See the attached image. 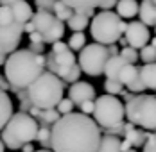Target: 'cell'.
I'll return each instance as SVG.
<instances>
[{
  "label": "cell",
  "mask_w": 156,
  "mask_h": 152,
  "mask_svg": "<svg viewBox=\"0 0 156 152\" xmlns=\"http://www.w3.org/2000/svg\"><path fill=\"white\" fill-rule=\"evenodd\" d=\"M79 75H81V66L76 63V64L72 66V70L66 74V77H65L63 81H65V82H72V84H74V82H77V81H79Z\"/></svg>",
  "instance_id": "cell-33"
},
{
  "label": "cell",
  "mask_w": 156,
  "mask_h": 152,
  "mask_svg": "<svg viewBox=\"0 0 156 152\" xmlns=\"http://www.w3.org/2000/svg\"><path fill=\"white\" fill-rule=\"evenodd\" d=\"M5 61H7V56L0 52V64H5Z\"/></svg>",
  "instance_id": "cell-48"
},
{
  "label": "cell",
  "mask_w": 156,
  "mask_h": 152,
  "mask_svg": "<svg viewBox=\"0 0 156 152\" xmlns=\"http://www.w3.org/2000/svg\"><path fill=\"white\" fill-rule=\"evenodd\" d=\"M117 15L120 16L122 20H127V18H135L140 11V4L136 0H119L117 2V7H115Z\"/></svg>",
  "instance_id": "cell-16"
},
{
  "label": "cell",
  "mask_w": 156,
  "mask_h": 152,
  "mask_svg": "<svg viewBox=\"0 0 156 152\" xmlns=\"http://www.w3.org/2000/svg\"><path fill=\"white\" fill-rule=\"evenodd\" d=\"M120 145H122V141L117 136L106 134V136L101 138V143H99L97 152H120Z\"/></svg>",
  "instance_id": "cell-23"
},
{
  "label": "cell",
  "mask_w": 156,
  "mask_h": 152,
  "mask_svg": "<svg viewBox=\"0 0 156 152\" xmlns=\"http://www.w3.org/2000/svg\"><path fill=\"white\" fill-rule=\"evenodd\" d=\"M124 129H126V123L122 122V123H119V125H115V127H111V129H106V134H109V136H122L124 134Z\"/></svg>",
  "instance_id": "cell-36"
},
{
  "label": "cell",
  "mask_w": 156,
  "mask_h": 152,
  "mask_svg": "<svg viewBox=\"0 0 156 152\" xmlns=\"http://www.w3.org/2000/svg\"><path fill=\"white\" fill-rule=\"evenodd\" d=\"M119 56H120V57H122L127 64H135L136 61L140 59V56H138L136 48H131V47H124V48L119 52Z\"/></svg>",
  "instance_id": "cell-28"
},
{
  "label": "cell",
  "mask_w": 156,
  "mask_h": 152,
  "mask_svg": "<svg viewBox=\"0 0 156 152\" xmlns=\"http://www.w3.org/2000/svg\"><path fill=\"white\" fill-rule=\"evenodd\" d=\"M126 118L129 123L156 133V97L154 95H133L124 104Z\"/></svg>",
  "instance_id": "cell-6"
},
{
  "label": "cell",
  "mask_w": 156,
  "mask_h": 152,
  "mask_svg": "<svg viewBox=\"0 0 156 152\" xmlns=\"http://www.w3.org/2000/svg\"><path fill=\"white\" fill-rule=\"evenodd\" d=\"M45 72V56L34 54L29 48H20L7 56L4 64V77L11 84V90H27Z\"/></svg>",
  "instance_id": "cell-2"
},
{
  "label": "cell",
  "mask_w": 156,
  "mask_h": 152,
  "mask_svg": "<svg viewBox=\"0 0 156 152\" xmlns=\"http://www.w3.org/2000/svg\"><path fill=\"white\" fill-rule=\"evenodd\" d=\"M65 2L68 7L74 9V13L77 11H84V9H95V7H101V4L104 0H61Z\"/></svg>",
  "instance_id": "cell-22"
},
{
  "label": "cell",
  "mask_w": 156,
  "mask_h": 152,
  "mask_svg": "<svg viewBox=\"0 0 156 152\" xmlns=\"http://www.w3.org/2000/svg\"><path fill=\"white\" fill-rule=\"evenodd\" d=\"M151 45L156 48V36H154V38H151Z\"/></svg>",
  "instance_id": "cell-51"
},
{
  "label": "cell",
  "mask_w": 156,
  "mask_h": 152,
  "mask_svg": "<svg viewBox=\"0 0 156 152\" xmlns=\"http://www.w3.org/2000/svg\"><path fill=\"white\" fill-rule=\"evenodd\" d=\"M126 63L120 56H111L108 59V63H106V68H104V75H106V79H109V81H119V75H120V70L124 68Z\"/></svg>",
  "instance_id": "cell-19"
},
{
  "label": "cell",
  "mask_w": 156,
  "mask_h": 152,
  "mask_svg": "<svg viewBox=\"0 0 156 152\" xmlns=\"http://www.w3.org/2000/svg\"><path fill=\"white\" fill-rule=\"evenodd\" d=\"M23 32H27V34H32V32H36V27H34V23H32V22H27V23H23Z\"/></svg>",
  "instance_id": "cell-43"
},
{
  "label": "cell",
  "mask_w": 156,
  "mask_h": 152,
  "mask_svg": "<svg viewBox=\"0 0 156 152\" xmlns=\"http://www.w3.org/2000/svg\"><path fill=\"white\" fill-rule=\"evenodd\" d=\"M117 2H119V0H104V2L101 4V9H102V11H109V9H113V7H117Z\"/></svg>",
  "instance_id": "cell-40"
},
{
  "label": "cell",
  "mask_w": 156,
  "mask_h": 152,
  "mask_svg": "<svg viewBox=\"0 0 156 152\" xmlns=\"http://www.w3.org/2000/svg\"><path fill=\"white\" fill-rule=\"evenodd\" d=\"M66 25H68V29L74 30V32H83V30L90 25V20H88L86 16L79 15V13H74L72 18L66 22Z\"/></svg>",
  "instance_id": "cell-24"
},
{
  "label": "cell",
  "mask_w": 156,
  "mask_h": 152,
  "mask_svg": "<svg viewBox=\"0 0 156 152\" xmlns=\"http://www.w3.org/2000/svg\"><path fill=\"white\" fill-rule=\"evenodd\" d=\"M140 59L144 61V64H151V63H156V48L153 45H145L138 52Z\"/></svg>",
  "instance_id": "cell-27"
},
{
  "label": "cell",
  "mask_w": 156,
  "mask_h": 152,
  "mask_svg": "<svg viewBox=\"0 0 156 152\" xmlns=\"http://www.w3.org/2000/svg\"><path fill=\"white\" fill-rule=\"evenodd\" d=\"M136 79H140V68L135 66V64H126L124 68L120 70V75H119V82L122 86H131Z\"/></svg>",
  "instance_id": "cell-20"
},
{
  "label": "cell",
  "mask_w": 156,
  "mask_h": 152,
  "mask_svg": "<svg viewBox=\"0 0 156 152\" xmlns=\"http://www.w3.org/2000/svg\"><path fill=\"white\" fill-rule=\"evenodd\" d=\"M140 79L147 90H156V63L144 64L140 68Z\"/></svg>",
  "instance_id": "cell-21"
},
{
  "label": "cell",
  "mask_w": 156,
  "mask_h": 152,
  "mask_svg": "<svg viewBox=\"0 0 156 152\" xmlns=\"http://www.w3.org/2000/svg\"><path fill=\"white\" fill-rule=\"evenodd\" d=\"M154 97H156V95H154Z\"/></svg>",
  "instance_id": "cell-56"
},
{
  "label": "cell",
  "mask_w": 156,
  "mask_h": 152,
  "mask_svg": "<svg viewBox=\"0 0 156 152\" xmlns=\"http://www.w3.org/2000/svg\"><path fill=\"white\" fill-rule=\"evenodd\" d=\"M101 127L83 113H70L50 129L52 152H97L101 143Z\"/></svg>",
  "instance_id": "cell-1"
},
{
  "label": "cell",
  "mask_w": 156,
  "mask_h": 152,
  "mask_svg": "<svg viewBox=\"0 0 156 152\" xmlns=\"http://www.w3.org/2000/svg\"><path fill=\"white\" fill-rule=\"evenodd\" d=\"M13 116V100L7 95V91L0 90V133L5 127V123Z\"/></svg>",
  "instance_id": "cell-15"
},
{
  "label": "cell",
  "mask_w": 156,
  "mask_h": 152,
  "mask_svg": "<svg viewBox=\"0 0 156 152\" xmlns=\"http://www.w3.org/2000/svg\"><path fill=\"white\" fill-rule=\"evenodd\" d=\"M58 113L61 115V116H65V115H70L72 113V109H74V102L70 100V98H63L61 102L58 104Z\"/></svg>",
  "instance_id": "cell-32"
},
{
  "label": "cell",
  "mask_w": 156,
  "mask_h": 152,
  "mask_svg": "<svg viewBox=\"0 0 156 152\" xmlns=\"http://www.w3.org/2000/svg\"><path fill=\"white\" fill-rule=\"evenodd\" d=\"M5 150V145H4V143H2V140H0V152H4Z\"/></svg>",
  "instance_id": "cell-50"
},
{
  "label": "cell",
  "mask_w": 156,
  "mask_h": 152,
  "mask_svg": "<svg viewBox=\"0 0 156 152\" xmlns=\"http://www.w3.org/2000/svg\"><path fill=\"white\" fill-rule=\"evenodd\" d=\"M29 50L34 52V54H43L45 52V43H31L29 45Z\"/></svg>",
  "instance_id": "cell-39"
},
{
  "label": "cell",
  "mask_w": 156,
  "mask_h": 152,
  "mask_svg": "<svg viewBox=\"0 0 156 152\" xmlns=\"http://www.w3.org/2000/svg\"><path fill=\"white\" fill-rule=\"evenodd\" d=\"M68 98L74 102V106H81L83 102H88V100L95 98V88L90 82L77 81L68 88Z\"/></svg>",
  "instance_id": "cell-11"
},
{
  "label": "cell",
  "mask_w": 156,
  "mask_h": 152,
  "mask_svg": "<svg viewBox=\"0 0 156 152\" xmlns=\"http://www.w3.org/2000/svg\"><path fill=\"white\" fill-rule=\"evenodd\" d=\"M11 9L15 15V22H18V23H27L32 20L34 13H32V7L29 5L27 0H18L15 5H11Z\"/></svg>",
  "instance_id": "cell-17"
},
{
  "label": "cell",
  "mask_w": 156,
  "mask_h": 152,
  "mask_svg": "<svg viewBox=\"0 0 156 152\" xmlns=\"http://www.w3.org/2000/svg\"><path fill=\"white\" fill-rule=\"evenodd\" d=\"M127 152H136V150H135V149H131V150H127Z\"/></svg>",
  "instance_id": "cell-53"
},
{
  "label": "cell",
  "mask_w": 156,
  "mask_h": 152,
  "mask_svg": "<svg viewBox=\"0 0 156 152\" xmlns=\"http://www.w3.org/2000/svg\"><path fill=\"white\" fill-rule=\"evenodd\" d=\"M0 90L2 91H7V90H11V84L7 82V79L4 75H0Z\"/></svg>",
  "instance_id": "cell-42"
},
{
  "label": "cell",
  "mask_w": 156,
  "mask_h": 152,
  "mask_svg": "<svg viewBox=\"0 0 156 152\" xmlns=\"http://www.w3.org/2000/svg\"><path fill=\"white\" fill-rule=\"evenodd\" d=\"M133 147H131V143L127 141V140H124L122 141V145H120V152H127V150H131Z\"/></svg>",
  "instance_id": "cell-44"
},
{
  "label": "cell",
  "mask_w": 156,
  "mask_h": 152,
  "mask_svg": "<svg viewBox=\"0 0 156 152\" xmlns=\"http://www.w3.org/2000/svg\"><path fill=\"white\" fill-rule=\"evenodd\" d=\"M22 152H34V147H32L31 143H27V145L22 147Z\"/></svg>",
  "instance_id": "cell-47"
},
{
  "label": "cell",
  "mask_w": 156,
  "mask_h": 152,
  "mask_svg": "<svg viewBox=\"0 0 156 152\" xmlns=\"http://www.w3.org/2000/svg\"><path fill=\"white\" fill-rule=\"evenodd\" d=\"M119 43H120L122 48H124V47H127V40H126V38H120V40H119Z\"/></svg>",
  "instance_id": "cell-49"
},
{
  "label": "cell",
  "mask_w": 156,
  "mask_h": 152,
  "mask_svg": "<svg viewBox=\"0 0 156 152\" xmlns=\"http://www.w3.org/2000/svg\"><path fill=\"white\" fill-rule=\"evenodd\" d=\"M18 0H0V5H5V7H11V5H15Z\"/></svg>",
  "instance_id": "cell-45"
},
{
  "label": "cell",
  "mask_w": 156,
  "mask_h": 152,
  "mask_svg": "<svg viewBox=\"0 0 156 152\" xmlns=\"http://www.w3.org/2000/svg\"><path fill=\"white\" fill-rule=\"evenodd\" d=\"M13 23H15L13 9L11 7H5V5H0V25L5 27V25H13Z\"/></svg>",
  "instance_id": "cell-29"
},
{
  "label": "cell",
  "mask_w": 156,
  "mask_h": 152,
  "mask_svg": "<svg viewBox=\"0 0 156 152\" xmlns=\"http://www.w3.org/2000/svg\"><path fill=\"white\" fill-rule=\"evenodd\" d=\"M70 48H68V43H65V41H56L54 45H52V54H65V52H68Z\"/></svg>",
  "instance_id": "cell-37"
},
{
  "label": "cell",
  "mask_w": 156,
  "mask_h": 152,
  "mask_svg": "<svg viewBox=\"0 0 156 152\" xmlns=\"http://www.w3.org/2000/svg\"><path fill=\"white\" fill-rule=\"evenodd\" d=\"M154 36H156V27H154Z\"/></svg>",
  "instance_id": "cell-54"
},
{
  "label": "cell",
  "mask_w": 156,
  "mask_h": 152,
  "mask_svg": "<svg viewBox=\"0 0 156 152\" xmlns=\"http://www.w3.org/2000/svg\"><path fill=\"white\" fill-rule=\"evenodd\" d=\"M38 131L40 123L36 118H32L29 113L18 111L13 113L11 120L2 129V143L11 150H20L23 145L32 143L38 138Z\"/></svg>",
  "instance_id": "cell-4"
},
{
  "label": "cell",
  "mask_w": 156,
  "mask_h": 152,
  "mask_svg": "<svg viewBox=\"0 0 156 152\" xmlns=\"http://www.w3.org/2000/svg\"><path fill=\"white\" fill-rule=\"evenodd\" d=\"M147 136L144 131H138L133 123H126L124 129V140H127L131 143V147H144L145 141H147Z\"/></svg>",
  "instance_id": "cell-18"
},
{
  "label": "cell",
  "mask_w": 156,
  "mask_h": 152,
  "mask_svg": "<svg viewBox=\"0 0 156 152\" xmlns=\"http://www.w3.org/2000/svg\"><path fill=\"white\" fill-rule=\"evenodd\" d=\"M126 116V109L122 100H119L113 95H101L95 100V109H94V120L97 125L111 129L119 123H122Z\"/></svg>",
  "instance_id": "cell-7"
},
{
  "label": "cell",
  "mask_w": 156,
  "mask_h": 152,
  "mask_svg": "<svg viewBox=\"0 0 156 152\" xmlns=\"http://www.w3.org/2000/svg\"><path fill=\"white\" fill-rule=\"evenodd\" d=\"M63 93H65V82L50 72H43L27 88V97L31 106L41 111L56 109L58 104L63 100Z\"/></svg>",
  "instance_id": "cell-3"
},
{
  "label": "cell",
  "mask_w": 156,
  "mask_h": 152,
  "mask_svg": "<svg viewBox=\"0 0 156 152\" xmlns=\"http://www.w3.org/2000/svg\"><path fill=\"white\" fill-rule=\"evenodd\" d=\"M84 47H86V36H84V32H74L70 36V40H68V48L76 50V52H81Z\"/></svg>",
  "instance_id": "cell-26"
},
{
  "label": "cell",
  "mask_w": 156,
  "mask_h": 152,
  "mask_svg": "<svg viewBox=\"0 0 156 152\" xmlns=\"http://www.w3.org/2000/svg\"><path fill=\"white\" fill-rule=\"evenodd\" d=\"M124 38L127 40V47L142 50L145 45H149L151 32H149V27H145L142 22H129L126 27Z\"/></svg>",
  "instance_id": "cell-10"
},
{
  "label": "cell",
  "mask_w": 156,
  "mask_h": 152,
  "mask_svg": "<svg viewBox=\"0 0 156 152\" xmlns=\"http://www.w3.org/2000/svg\"><path fill=\"white\" fill-rule=\"evenodd\" d=\"M108 50H109V56H119V52H120V50H119L115 45H109Z\"/></svg>",
  "instance_id": "cell-46"
},
{
  "label": "cell",
  "mask_w": 156,
  "mask_h": 152,
  "mask_svg": "<svg viewBox=\"0 0 156 152\" xmlns=\"http://www.w3.org/2000/svg\"><path fill=\"white\" fill-rule=\"evenodd\" d=\"M29 40H31V43H45L43 41V36L36 30V32H32V34H29Z\"/></svg>",
  "instance_id": "cell-41"
},
{
  "label": "cell",
  "mask_w": 156,
  "mask_h": 152,
  "mask_svg": "<svg viewBox=\"0 0 156 152\" xmlns=\"http://www.w3.org/2000/svg\"><path fill=\"white\" fill-rule=\"evenodd\" d=\"M52 13H54V16H56L59 22H68V20L72 18V15H74V9H72V7H68L65 2L58 0V4L54 5Z\"/></svg>",
  "instance_id": "cell-25"
},
{
  "label": "cell",
  "mask_w": 156,
  "mask_h": 152,
  "mask_svg": "<svg viewBox=\"0 0 156 152\" xmlns=\"http://www.w3.org/2000/svg\"><path fill=\"white\" fill-rule=\"evenodd\" d=\"M153 2H154V4H156V0H153Z\"/></svg>",
  "instance_id": "cell-55"
},
{
  "label": "cell",
  "mask_w": 156,
  "mask_h": 152,
  "mask_svg": "<svg viewBox=\"0 0 156 152\" xmlns=\"http://www.w3.org/2000/svg\"><path fill=\"white\" fill-rule=\"evenodd\" d=\"M34 2H36L38 11H48V13H52L54 5L58 4V0H34Z\"/></svg>",
  "instance_id": "cell-34"
},
{
  "label": "cell",
  "mask_w": 156,
  "mask_h": 152,
  "mask_svg": "<svg viewBox=\"0 0 156 152\" xmlns=\"http://www.w3.org/2000/svg\"><path fill=\"white\" fill-rule=\"evenodd\" d=\"M34 152H50V150H47V149H41V150H34Z\"/></svg>",
  "instance_id": "cell-52"
},
{
  "label": "cell",
  "mask_w": 156,
  "mask_h": 152,
  "mask_svg": "<svg viewBox=\"0 0 156 152\" xmlns=\"http://www.w3.org/2000/svg\"><path fill=\"white\" fill-rule=\"evenodd\" d=\"M138 16H140V22L145 27H153L154 29L156 27V4L153 0H142Z\"/></svg>",
  "instance_id": "cell-14"
},
{
  "label": "cell",
  "mask_w": 156,
  "mask_h": 152,
  "mask_svg": "<svg viewBox=\"0 0 156 152\" xmlns=\"http://www.w3.org/2000/svg\"><path fill=\"white\" fill-rule=\"evenodd\" d=\"M45 149L50 147V127L48 125H40V131H38V138H36Z\"/></svg>",
  "instance_id": "cell-31"
},
{
  "label": "cell",
  "mask_w": 156,
  "mask_h": 152,
  "mask_svg": "<svg viewBox=\"0 0 156 152\" xmlns=\"http://www.w3.org/2000/svg\"><path fill=\"white\" fill-rule=\"evenodd\" d=\"M32 23H34V27L36 30L43 36L45 32L52 29L54 25H56V22H58V18L54 16V13H48V11H36L34 15H32Z\"/></svg>",
  "instance_id": "cell-12"
},
{
  "label": "cell",
  "mask_w": 156,
  "mask_h": 152,
  "mask_svg": "<svg viewBox=\"0 0 156 152\" xmlns=\"http://www.w3.org/2000/svg\"><path fill=\"white\" fill-rule=\"evenodd\" d=\"M54 61H56V75L63 81L66 74L72 70V66L76 64V56L72 50H68L65 54H54Z\"/></svg>",
  "instance_id": "cell-13"
},
{
  "label": "cell",
  "mask_w": 156,
  "mask_h": 152,
  "mask_svg": "<svg viewBox=\"0 0 156 152\" xmlns=\"http://www.w3.org/2000/svg\"><path fill=\"white\" fill-rule=\"evenodd\" d=\"M22 34H23V23L15 22L13 25H0V52L9 56L18 50V45L22 41Z\"/></svg>",
  "instance_id": "cell-9"
},
{
  "label": "cell",
  "mask_w": 156,
  "mask_h": 152,
  "mask_svg": "<svg viewBox=\"0 0 156 152\" xmlns=\"http://www.w3.org/2000/svg\"><path fill=\"white\" fill-rule=\"evenodd\" d=\"M81 113H83V115H86V116H88V115H94V109H95V102L94 100H88V102H83V104H81Z\"/></svg>",
  "instance_id": "cell-38"
},
{
  "label": "cell",
  "mask_w": 156,
  "mask_h": 152,
  "mask_svg": "<svg viewBox=\"0 0 156 152\" xmlns=\"http://www.w3.org/2000/svg\"><path fill=\"white\" fill-rule=\"evenodd\" d=\"M144 152H156V133H151L147 136V141L144 145Z\"/></svg>",
  "instance_id": "cell-35"
},
{
  "label": "cell",
  "mask_w": 156,
  "mask_h": 152,
  "mask_svg": "<svg viewBox=\"0 0 156 152\" xmlns=\"http://www.w3.org/2000/svg\"><path fill=\"white\" fill-rule=\"evenodd\" d=\"M109 57L111 56H109L108 47L99 45V43L86 45L79 52V66H81V72H84L86 75H90V77L102 75Z\"/></svg>",
  "instance_id": "cell-8"
},
{
  "label": "cell",
  "mask_w": 156,
  "mask_h": 152,
  "mask_svg": "<svg viewBox=\"0 0 156 152\" xmlns=\"http://www.w3.org/2000/svg\"><path fill=\"white\" fill-rule=\"evenodd\" d=\"M104 90H106V95H113V97H117L119 93H122V84L119 82V81H109L106 79L104 81Z\"/></svg>",
  "instance_id": "cell-30"
},
{
  "label": "cell",
  "mask_w": 156,
  "mask_h": 152,
  "mask_svg": "<svg viewBox=\"0 0 156 152\" xmlns=\"http://www.w3.org/2000/svg\"><path fill=\"white\" fill-rule=\"evenodd\" d=\"M126 27L127 23L113 11H101L90 22L92 38L95 40V43L104 47L115 45L126 32Z\"/></svg>",
  "instance_id": "cell-5"
}]
</instances>
